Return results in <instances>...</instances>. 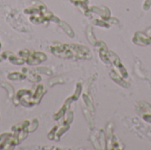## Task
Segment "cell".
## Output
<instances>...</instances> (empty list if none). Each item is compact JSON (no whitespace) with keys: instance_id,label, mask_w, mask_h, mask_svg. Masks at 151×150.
Segmentation results:
<instances>
[{"instance_id":"obj_1","label":"cell","mask_w":151,"mask_h":150,"mask_svg":"<svg viewBox=\"0 0 151 150\" xmlns=\"http://www.w3.org/2000/svg\"><path fill=\"white\" fill-rule=\"evenodd\" d=\"M24 12L29 15L30 21L35 25L46 24L50 21L60 22V19L50 11L43 3L38 0L33 1V4L24 10Z\"/></svg>"},{"instance_id":"obj_2","label":"cell","mask_w":151,"mask_h":150,"mask_svg":"<svg viewBox=\"0 0 151 150\" xmlns=\"http://www.w3.org/2000/svg\"><path fill=\"white\" fill-rule=\"evenodd\" d=\"M50 51L55 56L65 58H72L75 57L85 58L89 55V50L84 46L77 44H62L59 42H54V44L50 46Z\"/></svg>"},{"instance_id":"obj_3","label":"cell","mask_w":151,"mask_h":150,"mask_svg":"<svg viewBox=\"0 0 151 150\" xmlns=\"http://www.w3.org/2000/svg\"><path fill=\"white\" fill-rule=\"evenodd\" d=\"M19 56L21 57L25 60V63H27L29 65H39L47 59V56L43 52L34 51V50H30L27 49L19 50Z\"/></svg>"},{"instance_id":"obj_4","label":"cell","mask_w":151,"mask_h":150,"mask_svg":"<svg viewBox=\"0 0 151 150\" xmlns=\"http://www.w3.org/2000/svg\"><path fill=\"white\" fill-rule=\"evenodd\" d=\"M19 143L20 141L13 133H4L0 134V149H12Z\"/></svg>"},{"instance_id":"obj_5","label":"cell","mask_w":151,"mask_h":150,"mask_svg":"<svg viewBox=\"0 0 151 150\" xmlns=\"http://www.w3.org/2000/svg\"><path fill=\"white\" fill-rule=\"evenodd\" d=\"M30 121L28 120H23L20 123H18L14 126H12V131L13 133V134L17 137V139L21 142L22 141H24L29 133V130H28V126H29Z\"/></svg>"},{"instance_id":"obj_6","label":"cell","mask_w":151,"mask_h":150,"mask_svg":"<svg viewBox=\"0 0 151 150\" xmlns=\"http://www.w3.org/2000/svg\"><path fill=\"white\" fill-rule=\"evenodd\" d=\"M45 93H46V89L44 88V86L42 84H37L35 91L32 93V95H31V101L34 103V105L40 103Z\"/></svg>"},{"instance_id":"obj_7","label":"cell","mask_w":151,"mask_h":150,"mask_svg":"<svg viewBox=\"0 0 151 150\" xmlns=\"http://www.w3.org/2000/svg\"><path fill=\"white\" fill-rule=\"evenodd\" d=\"M1 57L3 59H8V61L11 64L16 65H21L25 63V60L21 57L19 56L17 57L11 51H4L1 55Z\"/></svg>"},{"instance_id":"obj_8","label":"cell","mask_w":151,"mask_h":150,"mask_svg":"<svg viewBox=\"0 0 151 150\" xmlns=\"http://www.w3.org/2000/svg\"><path fill=\"white\" fill-rule=\"evenodd\" d=\"M21 72L26 75V78L29 81H31V82L37 83V82H40L42 80V77L35 71H32V70H29V69H27L26 67H23L22 70H21Z\"/></svg>"},{"instance_id":"obj_9","label":"cell","mask_w":151,"mask_h":150,"mask_svg":"<svg viewBox=\"0 0 151 150\" xmlns=\"http://www.w3.org/2000/svg\"><path fill=\"white\" fill-rule=\"evenodd\" d=\"M71 101H72V98H68V99L65 101V104L62 106V108L59 110V111H58V112L54 115V117H53V118H54V119H55V120H58L59 118H61L65 115V113L66 110L68 109V107H69V105H70Z\"/></svg>"},{"instance_id":"obj_10","label":"cell","mask_w":151,"mask_h":150,"mask_svg":"<svg viewBox=\"0 0 151 150\" xmlns=\"http://www.w3.org/2000/svg\"><path fill=\"white\" fill-rule=\"evenodd\" d=\"M7 79L9 80H22L27 79L26 75L22 72H10L7 74Z\"/></svg>"},{"instance_id":"obj_11","label":"cell","mask_w":151,"mask_h":150,"mask_svg":"<svg viewBox=\"0 0 151 150\" xmlns=\"http://www.w3.org/2000/svg\"><path fill=\"white\" fill-rule=\"evenodd\" d=\"M1 87L5 88V90L7 91L8 97L10 99H13V97L15 95V93H14V88H13V87L12 85L9 84L8 82H1Z\"/></svg>"},{"instance_id":"obj_12","label":"cell","mask_w":151,"mask_h":150,"mask_svg":"<svg viewBox=\"0 0 151 150\" xmlns=\"http://www.w3.org/2000/svg\"><path fill=\"white\" fill-rule=\"evenodd\" d=\"M60 23V25H61V27L66 32V34L69 35V36H71V37H73V35H74V34H73V30L71 29V27L65 23V22H59Z\"/></svg>"},{"instance_id":"obj_13","label":"cell","mask_w":151,"mask_h":150,"mask_svg":"<svg viewBox=\"0 0 151 150\" xmlns=\"http://www.w3.org/2000/svg\"><path fill=\"white\" fill-rule=\"evenodd\" d=\"M38 125H39V123H38V120H37V118H34V119L32 120V122H30V124H29V126H28L29 133H33V132H35V131L37 129V127H38Z\"/></svg>"},{"instance_id":"obj_14","label":"cell","mask_w":151,"mask_h":150,"mask_svg":"<svg viewBox=\"0 0 151 150\" xmlns=\"http://www.w3.org/2000/svg\"><path fill=\"white\" fill-rule=\"evenodd\" d=\"M35 72L41 73V74H47V75H51L52 74V71L47 67H38L35 69Z\"/></svg>"},{"instance_id":"obj_15","label":"cell","mask_w":151,"mask_h":150,"mask_svg":"<svg viewBox=\"0 0 151 150\" xmlns=\"http://www.w3.org/2000/svg\"><path fill=\"white\" fill-rule=\"evenodd\" d=\"M2 61H3V58H2V57H0V63H1Z\"/></svg>"},{"instance_id":"obj_16","label":"cell","mask_w":151,"mask_h":150,"mask_svg":"<svg viewBox=\"0 0 151 150\" xmlns=\"http://www.w3.org/2000/svg\"><path fill=\"white\" fill-rule=\"evenodd\" d=\"M0 50H1V43H0Z\"/></svg>"}]
</instances>
